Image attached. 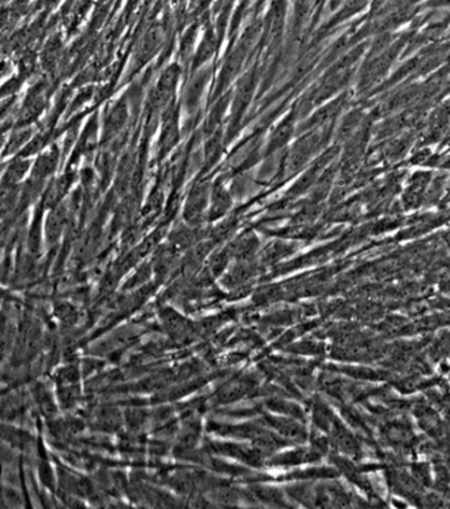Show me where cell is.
<instances>
[{"mask_svg":"<svg viewBox=\"0 0 450 509\" xmlns=\"http://www.w3.org/2000/svg\"><path fill=\"white\" fill-rule=\"evenodd\" d=\"M205 204H207V188L196 187L191 191V197H189L188 207H186V215L191 217V220L197 219L202 215Z\"/></svg>","mask_w":450,"mask_h":509,"instance_id":"cell-1","label":"cell"},{"mask_svg":"<svg viewBox=\"0 0 450 509\" xmlns=\"http://www.w3.org/2000/svg\"><path fill=\"white\" fill-rule=\"evenodd\" d=\"M28 169V164L26 161H18V163L13 164L10 167V171H8V177L13 180H19L24 177V172Z\"/></svg>","mask_w":450,"mask_h":509,"instance_id":"cell-4","label":"cell"},{"mask_svg":"<svg viewBox=\"0 0 450 509\" xmlns=\"http://www.w3.org/2000/svg\"><path fill=\"white\" fill-rule=\"evenodd\" d=\"M229 208V194L224 188H216L213 191V213L217 216L224 213Z\"/></svg>","mask_w":450,"mask_h":509,"instance_id":"cell-2","label":"cell"},{"mask_svg":"<svg viewBox=\"0 0 450 509\" xmlns=\"http://www.w3.org/2000/svg\"><path fill=\"white\" fill-rule=\"evenodd\" d=\"M205 81H207V77L201 76V74L191 81V86H189L188 89V94H186V101H188L189 104L193 105L199 101L202 89H204L205 86Z\"/></svg>","mask_w":450,"mask_h":509,"instance_id":"cell-3","label":"cell"}]
</instances>
